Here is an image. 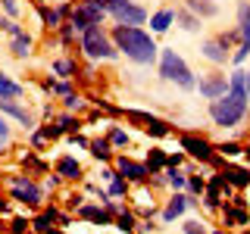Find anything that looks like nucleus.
<instances>
[{
    "instance_id": "nucleus-1",
    "label": "nucleus",
    "mask_w": 250,
    "mask_h": 234,
    "mask_svg": "<svg viewBox=\"0 0 250 234\" xmlns=\"http://www.w3.org/2000/svg\"><path fill=\"white\" fill-rule=\"evenodd\" d=\"M247 91H244V69H234L229 75V91L222 97L209 100V119L219 128H234L247 116Z\"/></svg>"
},
{
    "instance_id": "nucleus-2",
    "label": "nucleus",
    "mask_w": 250,
    "mask_h": 234,
    "mask_svg": "<svg viewBox=\"0 0 250 234\" xmlns=\"http://www.w3.org/2000/svg\"><path fill=\"white\" fill-rule=\"evenodd\" d=\"M113 44H116V50H122L125 57L131 62H138V66H150L156 59V53H160L156 41L138 25H116L113 28Z\"/></svg>"
},
{
    "instance_id": "nucleus-3",
    "label": "nucleus",
    "mask_w": 250,
    "mask_h": 234,
    "mask_svg": "<svg viewBox=\"0 0 250 234\" xmlns=\"http://www.w3.org/2000/svg\"><path fill=\"white\" fill-rule=\"evenodd\" d=\"M160 75L166 78V81L178 84L182 91H194V88H197V78H194L191 66H188L175 50H160Z\"/></svg>"
},
{
    "instance_id": "nucleus-4",
    "label": "nucleus",
    "mask_w": 250,
    "mask_h": 234,
    "mask_svg": "<svg viewBox=\"0 0 250 234\" xmlns=\"http://www.w3.org/2000/svg\"><path fill=\"white\" fill-rule=\"evenodd\" d=\"M82 50H84V57H88V59H116V57H119L113 38H109L100 25L82 31Z\"/></svg>"
},
{
    "instance_id": "nucleus-5",
    "label": "nucleus",
    "mask_w": 250,
    "mask_h": 234,
    "mask_svg": "<svg viewBox=\"0 0 250 234\" xmlns=\"http://www.w3.org/2000/svg\"><path fill=\"white\" fill-rule=\"evenodd\" d=\"M100 6L116 19V25H144L147 22V10L131 0H104Z\"/></svg>"
},
{
    "instance_id": "nucleus-6",
    "label": "nucleus",
    "mask_w": 250,
    "mask_h": 234,
    "mask_svg": "<svg viewBox=\"0 0 250 234\" xmlns=\"http://www.w3.org/2000/svg\"><path fill=\"white\" fill-rule=\"evenodd\" d=\"M10 194L16 203H28V206H41L44 203V191L31 181L28 175H13L10 178Z\"/></svg>"
},
{
    "instance_id": "nucleus-7",
    "label": "nucleus",
    "mask_w": 250,
    "mask_h": 234,
    "mask_svg": "<svg viewBox=\"0 0 250 234\" xmlns=\"http://www.w3.org/2000/svg\"><path fill=\"white\" fill-rule=\"evenodd\" d=\"M238 35H241L238 50L231 53L234 66H241V62L250 57V3H247V0H241V3H238Z\"/></svg>"
},
{
    "instance_id": "nucleus-8",
    "label": "nucleus",
    "mask_w": 250,
    "mask_h": 234,
    "mask_svg": "<svg viewBox=\"0 0 250 234\" xmlns=\"http://www.w3.org/2000/svg\"><path fill=\"white\" fill-rule=\"evenodd\" d=\"M104 16H106L104 6L78 3V6H72V13H69V22L75 25V31H84V28H94V25H104Z\"/></svg>"
},
{
    "instance_id": "nucleus-9",
    "label": "nucleus",
    "mask_w": 250,
    "mask_h": 234,
    "mask_svg": "<svg viewBox=\"0 0 250 234\" xmlns=\"http://www.w3.org/2000/svg\"><path fill=\"white\" fill-rule=\"evenodd\" d=\"M122 116L128 122H138L141 128L147 131V135H153V137H166L169 131H172V125L166 119H160V116H150V113H141V109H122Z\"/></svg>"
},
{
    "instance_id": "nucleus-10",
    "label": "nucleus",
    "mask_w": 250,
    "mask_h": 234,
    "mask_svg": "<svg viewBox=\"0 0 250 234\" xmlns=\"http://www.w3.org/2000/svg\"><path fill=\"white\" fill-rule=\"evenodd\" d=\"M182 150L197 162H216V156H219L216 147L200 135H182Z\"/></svg>"
},
{
    "instance_id": "nucleus-11",
    "label": "nucleus",
    "mask_w": 250,
    "mask_h": 234,
    "mask_svg": "<svg viewBox=\"0 0 250 234\" xmlns=\"http://www.w3.org/2000/svg\"><path fill=\"white\" fill-rule=\"evenodd\" d=\"M116 172L131 184H144L147 178H150L147 162H135V159H128V156H116Z\"/></svg>"
},
{
    "instance_id": "nucleus-12",
    "label": "nucleus",
    "mask_w": 250,
    "mask_h": 234,
    "mask_svg": "<svg viewBox=\"0 0 250 234\" xmlns=\"http://www.w3.org/2000/svg\"><path fill=\"white\" fill-rule=\"evenodd\" d=\"M197 91L203 100H216L229 91V75H203L197 81Z\"/></svg>"
},
{
    "instance_id": "nucleus-13",
    "label": "nucleus",
    "mask_w": 250,
    "mask_h": 234,
    "mask_svg": "<svg viewBox=\"0 0 250 234\" xmlns=\"http://www.w3.org/2000/svg\"><path fill=\"white\" fill-rule=\"evenodd\" d=\"M200 53H203V59L216 62V66H222L225 59H231L229 44H222L219 38H209V41H203V44H200Z\"/></svg>"
},
{
    "instance_id": "nucleus-14",
    "label": "nucleus",
    "mask_w": 250,
    "mask_h": 234,
    "mask_svg": "<svg viewBox=\"0 0 250 234\" xmlns=\"http://www.w3.org/2000/svg\"><path fill=\"white\" fill-rule=\"evenodd\" d=\"M197 200H191L188 194H172V200L166 203V209H163V222H175L178 215H185L188 206H194Z\"/></svg>"
},
{
    "instance_id": "nucleus-15",
    "label": "nucleus",
    "mask_w": 250,
    "mask_h": 234,
    "mask_svg": "<svg viewBox=\"0 0 250 234\" xmlns=\"http://www.w3.org/2000/svg\"><path fill=\"white\" fill-rule=\"evenodd\" d=\"M222 178L231 187H250V166H231V162H222Z\"/></svg>"
},
{
    "instance_id": "nucleus-16",
    "label": "nucleus",
    "mask_w": 250,
    "mask_h": 234,
    "mask_svg": "<svg viewBox=\"0 0 250 234\" xmlns=\"http://www.w3.org/2000/svg\"><path fill=\"white\" fill-rule=\"evenodd\" d=\"M78 215L82 218H88V222H94V225H113L116 222V215H113V209L106 206H78Z\"/></svg>"
},
{
    "instance_id": "nucleus-17",
    "label": "nucleus",
    "mask_w": 250,
    "mask_h": 234,
    "mask_svg": "<svg viewBox=\"0 0 250 234\" xmlns=\"http://www.w3.org/2000/svg\"><path fill=\"white\" fill-rule=\"evenodd\" d=\"M57 175L66 178V181H78V178L84 175V169H82V162H78L75 156H60L57 159Z\"/></svg>"
},
{
    "instance_id": "nucleus-18",
    "label": "nucleus",
    "mask_w": 250,
    "mask_h": 234,
    "mask_svg": "<svg viewBox=\"0 0 250 234\" xmlns=\"http://www.w3.org/2000/svg\"><path fill=\"white\" fill-rule=\"evenodd\" d=\"M0 113H6V116H13L16 122H22L25 128H35V119H31V113L25 106H19L16 100H0Z\"/></svg>"
},
{
    "instance_id": "nucleus-19",
    "label": "nucleus",
    "mask_w": 250,
    "mask_h": 234,
    "mask_svg": "<svg viewBox=\"0 0 250 234\" xmlns=\"http://www.w3.org/2000/svg\"><path fill=\"white\" fill-rule=\"evenodd\" d=\"M185 10H191L200 19H216L219 16V3L216 0H185Z\"/></svg>"
},
{
    "instance_id": "nucleus-20",
    "label": "nucleus",
    "mask_w": 250,
    "mask_h": 234,
    "mask_svg": "<svg viewBox=\"0 0 250 234\" xmlns=\"http://www.w3.org/2000/svg\"><path fill=\"white\" fill-rule=\"evenodd\" d=\"M22 84H16L10 75L3 72V69H0V100H16V97H22Z\"/></svg>"
},
{
    "instance_id": "nucleus-21",
    "label": "nucleus",
    "mask_w": 250,
    "mask_h": 234,
    "mask_svg": "<svg viewBox=\"0 0 250 234\" xmlns=\"http://www.w3.org/2000/svg\"><path fill=\"white\" fill-rule=\"evenodd\" d=\"M172 22H175V10H156L150 16V28L156 31V35H163V31L172 28Z\"/></svg>"
},
{
    "instance_id": "nucleus-22",
    "label": "nucleus",
    "mask_w": 250,
    "mask_h": 234,
    "mask_svg": "<svg viewBox=\"0 0 250 234\" xmlns=\"http://www.w3.org/2000/svg\"><path fill=\"white\" fill-rule=\"evenodd\" d=\"M31 47H35V41H31V35H25L22 31L19 38H13V44H10V53L16 59H25V57H31Z\"/></svg>"
},
{
    "instance_id": "nucleus-23",
    "label": "nucleus",
    "mask_w": 250,
    "mask_h": 234,
    "mask_svg": "<svg viewBox=\"0 0 250 234\" xmlns=\"http://www.w3.org/2000/svg\"><path fill=\"white\" fill-rule=\"evenodd\" d=\"M88 150H91L94 159H109L113 156V144H109V137H91Z\"/></svg>"
},
{
    "instance_id": "nucleus-24",
    "label": "nucleus",
    "mask_w": 250,
    "mask_h": 234,
    "mask_svg": "<svg viewBox=\"0 0 250 234\" xmlns=\"http://www.w3.org/2000/svg\"><path fill=\"white\" fill-rule=\"evenodd\" d=\"M116 228L119 231H125V234H131L138 228V222H135V213L131 209H125V206H119L116 209Z\"/></svg>"
},
{
    "instance_id": "nucleus-25",
    "label": "nucleus",
    "mask_w": 250,
    "mask_h": 234,
    "mask_svg": "<svg viewBox=\"0 0 250 234\" xmlns=\"http://www.w3.org/2000/svg\"><path fill=\"white\" fill-rule=\"evenodd\" d=\"M166 166H169L166 150H150V153H147V169H150V175H156V172H166Z\"/></svg>"
},
{
    "instance_id": "nucleus-26",
    "label": "nucleus",
    "mask_w": 250,
    "mask_h": 234,
    "mask_svg": "<svg viewBox=\"0 0 250 234\" xmlns=\"http://www.w3.org/2000/svg\"><path fill=\"white\" fill-rule=\"evenodd\" d=\"M175 22H182L185 31H200V16H194L191 10H175Z\"/></svg>"
},
{
    "instance_id": "nucleus-27",
    "label": "nucleus",
    "mask_w": 250,
    "mask_h": 234,
    "mask_svg": "<svg viewBox=\"0 0 250 234\" xmlns=\"http://www.w3.org/2000/svg\"><path fill=\"white\" fill-rule=\"evenodd\" d=\"M109 197H125V194H128V181H125V178L119 175V172H113V175H109Z\"/></svg>"
},
{
    "instance_id": "nucleus-28",
    "label": "nucleus",
    "mask_w": 250,
    "mask_h": 234,
    "mask_svg": "<svg viewBox=\"0 0 250 234\" xmlns=\"http://www.w3.org/2000/svg\"><path fill=\"white\" fill-rule=\"evenodd\" d=\"M163 175H166L169 187H175V191H182V187L188 184V175H185V172H178V166H166V172H163Z\"/></svg>"
},
{
    "instance_id": "nucleus-29",
    "label": "nucleus",
    "mask_w": 250,
    "mask_h": 234,
    "mask_svg": "<svg viewBox=\"0 0 250 234\" xmlns=\"http://www.w3.org/2000/svg\"><path fill=\"white\" fill-rule=\"evenodd\" d=\"M38 10H41V19H44V25L47 28H60L62 25V16H60V10H50V6H38Z\"/></svg>"
},
{
    "instance_id": "nucleus-30",
    "label": "nucleus",
    "mask_w": 250,
    "mask_h": 234,
    "mask_svg": "<svg viewBox=\"0 0 250 234\" xmlns=\"http://www.w3.org/2000/svg\"><path fill=\"white\" fill-rule=\"evenodd\" d=\"M53 72L62 75V78L69 81V78H75V75H78V66H75L72 59H57V62H53Z\"/></svg>"
},
{
    "instance_id": "nucleus-31",
    "label": "nucleus",
    "mask_w": 250,
    "mask_h": 234,
    "mask_svg": "<svg viewBox=\"0 0 250 234\" xmlns=\"http://www.w3.org/2000/svg\"><path fill=\"white\" fill-rule=\"evenodd\" d=\"M222 213H225V225H247V222H250V215L244 213V209H234V206H225Z\"/></svg>"
},
{
    "instance_id": "nucleus-32",
    "label": "nucleus",
    "mask_w": 250,
    "mask_h": 234,
    "mask_svg": "<svg viewBox=\"0 0 250 234\" xmlns=\"http://www.w3.org/2000/svg\"><path fill=\"white\" fill-rule=\"evenodd\" d=\"M188 191H191V197H200V194H207V181H203L200 175H188Z\"/></svg>"
},
{
    "instance_id": "nucleus-33",
    "label": "nucleus",
    "mask_w": 250,
    "mask_h": 234,
    "mask_svg": "<svg viewBox=\"0 0 250 234\" xmlns=\"http://www.w3.org/2000/svg\"><path fill=\"white\" fill-rule=\"evenodd\" d=\"M106 137H109V144H113V147H125V144H128V135H125V128H119V125H113Z\"/></svg>"
},
{
    "instance_id": "nucleus-34",
    "label": "nucleus",
    "mask_w": 250,
    "mask_h": 234,
    "mask_svg": "<svg viewBox=\"0 0 250 234\" xmlns=\"http://www.w3.org/2000/svg\"><path fill=\"white\" fill-rule=\"evenodd\" d=\"M216 150H219V156H241V153H244V147L234 144V140H225V144H219Z\"/></svg>"
},
{
    "instance_id": "nucleus-35",
    "label": "nucleus",
    "mask_w": 250,
    "mask_h": 234,
    "mask_svg": "<svg viewBox=\"0 0 250 234\" xmlns=\"http://www.w3.org/2000/svg\"><path fill=\"white\" fill-rule=\"evenodd\" d=\"M57 125H60L62 131H72V135H75L78 128H82V125H78V119H72V116H60V119H57Z\"/></svg>"
},
{
    "instance_id": "nucleus-36",
    "label": "nucleus",
    "mask_w": 250,
    "mask_h": 234,
    "mask_svg": "<svg viewBox=\"0 0 250 234\" xmlns=\"http://www.w3.org/2000/svg\"><path fill=\"white\" fill-rule=\"evenodd\" d=\"M28 228H31V222H28V218H22V215H16L13 222H10V231L13 234H25Z\"/></svg>"
},
{
    "instance_id": "nucleus-37",
    "label": "nucleus",
    "mask_w": 250,
    "mask_h": 234,
    "mask_svg": "<svg viewBox=\"0 0 250 234\" xmlns=\"http://www.w3.org/2000/svg\"><path fill=\"white\" fill-rule=\"evenodd\" d=\"M0 28H3V31H6V35H13V38H19V35H22V28H19V25H16V22H13V19H0Z\"/></svg>"
},
{
    "instance_id": "nucleus-38",
    "label": "nucleus",
    "mask_w": 250,
    "mask_h": 234,
    "mask_svg": "<svg viewBox=\"0 0 250 234\" xmlns=\"http://www.w3.org/2000/svg\"><path fill=\"white\" fill-rule=\"evenodd\" d=\"M6 144H10V125H6L3 116H0V150H3Z\"/></svg>"
},
{
    "instance_id": "nucleus-39",
    "label": "nucleus",
    "mask_w": 250,
    "mask_h": 234,
    "mask_svg": "<svg viewBox=\"0 0 250 234\" xmlns=\"http://www.w3.org/2000/svg\"><path fill=\"white\" fill-rule=\"evenodd\" d=\"M60 38H62V41H72V38H75V25H72V22H66V25H60Z\"/></svg>"
},
{
    "instance_id": "nucleus-40",
    "label": "nucleus",
    "mask_w": 250,
    "mask_h": 234,
    "mask_svg": "<svg viewBox=\"0 0 250 234\" xmlns=\"http://www.w3.org/2000/svg\"><path fill=\"white\" fill-rule=\"evenodd\" d=\"M185 234H203V225L197 222V218H188V222H185Z\"/></svg>"
},
{
    "instance_id": "nucleus-41",
    "label": "nucleus",
    "mask_w": 250,
    "mask_h": 234,
    "mask_svg": "<svg viewBox=\"0 0 250 234\" xmlns=\"http://www.w3.org/2000/svg\"><path fill=\"white\" fill-rule=\"evenodd\" d=\"M84 100L78 97V94H66V109H82Z\"/></svg>"
},
{
    "instance_id": "nucleus-42",
    "label": "nucleus",
    "mask_w": 250,
    "mask_h": 234,
    "mask_svg": "<svg viewBox=\"0 0 250 234\" xmlns=\"http://www.w3.org/2000/svg\"><path fill=\"white\" fill-rule=\"evenodd\" d=\"M0 3H3V10H6V16H19V3H16V0H0Z\"/></svg>"
},
{
    "instance_id": "nucleus-43",
    "label": "nucleus",
    "mask_w": 250,
    "mask_h": 234,
    "mask_svg": "<svg viewBox=\"0 0 250 234\" xmlns=\"http://www.w3.org/2000/svg\"><path fill=\"white\" fill-rule=\"evenodd\" d=\"M182 159H185V156H182V153H175V156H169V166H182Z\"/></svg>"
},
{
    "instance_id": "nucleus-44",
    "label": "nucleus",
    "mask_w": 250,
    "mask_h": 234,
    "mask_svg": "<svg viewBox=\"0 0 250 234\" xmlns=\"http://www.w3.org/2000/svg\"><path fill=\"white\" fill-rule=\"evenodd\" d=\"M244 91H247V100H250V72H244Z\"/></svg>"
},
{
    "instance_id": "nucleus-45",
    "label": "nucleus",
    "mask_w": 250,
    "mask_h": 234,
    "mask_svg": "<svg viewBox=\"0 0 250 234\" xmlns=\"http://www.w3.org/2000/svg\"><path fill=\"white\" fill-rule=\"evenodd\" d=\"M241 156H244V159H250V144H244V153H241Z\"/></svg>"
},
{
    "instance_id": "nucleus-46",
    "label": "nucleus",
    "mask_w": 250,
    "mask_h": 234,
    "mask_svg": "<svg viewBox=\"0 0 250 234\" xmlns=\"http://www.w3.org/2000/svg\"><path fill=\"white\" fill-rule=\"evenodd\" d=\"M82 3H97V6H100V3H104V0H82Z\"/></svg>"
},
{
    "instance_id": "nucleus-47",
    "label": "nucleus",
    "mask_w": 250,
    "mask_h": 234,
    "mask_svg": "<svg viewBox=\"0 0 250 234\" xmlns=\"http://www.w3.org/2000/svg\"><path fill=\"white\" fill-rule=\"evenodd\" d=\"M44 234H60V231H57V228H47V231H44Z\"/></svg>"
},
{
    "instance_id": "nucleus-48",
    "label": "nucleus",
    "mask_w": 250,
    "mask_h": 234,
    "mask_svg": "<svg viewBox=\"0 0 250 234\" xmlns=\"http://www.w3.org/2000/svg\"><path fill=\"white\" fill-rule=\"evenodd\" d=\"M216 234H225V231H216Z\"/></svg>"
},
{
    "instance_id": "nucleus-49",
    "label": "nucleus",
    "mask_w": 250,
    "mask_h": 234,
    "mask_svg": "<svg viewBox=\"0 0 250 234\" xmlns=\"http://www.w3.org/2000/svg\"><path fill=\"white\" fill-rule=\"evenodd\" d=\"M244 234H250V231H244Z\"/></svg>"
}]
</instances>
